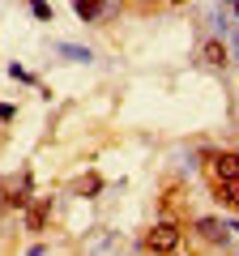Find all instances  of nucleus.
<instances>
[{
  "mask_svg": "<svg viewBox=\"0 0 239 256\" xmlns=\"http://www.w3.org/2000/svg\"><path fill=\"white\" fill-rule=\"evenodd\" d=\"M205 171H210V180H235L239 175V154H210Z\"/></svg>",
  "mask_w": 239,
  "mask_h": 256,
  "instance_id": "f03ea898",
  "label": "nucleus"
},
{
  "mask_svg": "<svg viewBox=\"0 0 239 256\" xmlns=\"http://www.w3.org/2000/svg\"><path fill=\"white\" fill-rule=\"evenodd\" d=\"M47 214H52V201H38L34 210H30V218H26V222H30V230H43V222H47Z\"/></svg>",
  "mask_w": 239,
  "mask_h": 256,
  "instance_id": "423d86ee",
  "label": "nucleus"
},
{
  "mask_svg": "<svg viewBox=\"0 0 239 256\" xmlns=\"http://www.w3.org/2000/svg\"><path fill=\"white\" fill-rule=\"evenodd\" d=\"M235 13H239V0H235Z\"/></svg>",
  "mask_w": 239,
  "mask_h": 256,
  "instance_id": "9d476101",
  "label": "nucleus"
},
{
  "mask_svg": "<svg viewBox=\"0 0 239 256\" xmlns=\"http://www.w3.org/2000/svg\"><path fill=\"white\" fill-rule=\"evenodd\" d=\"M196 235H201L205 244H226L230 226H226V222H218V218H201V222H196Z\"/></svg>",
  "mask_w": 239,
  "mask_h": 256,
  "instance_id": "7ed1b4c3",
  "label": "nucleus"
},
{
  "mask_svg": "<svg viewBox=\"0 0 239 256\" xmlns=\"http://www.w3.org/2000/svg\"><path fill=\"white\" fill-rule=\"evenodd\" d=\"M34 18H38V22H47V18H52V9H47L43 0H34Z\"/></svg>",
  "mask_w": 239,
  "mask_h": 256,
  "instance_id": "1a4fd4ad",
  "label": "nucleus"
},
{
  "mask_svg": "<svg viewBox=\"0 0 239 256\" xmlns=\"http://www.w3.org/2000/svg\"><path fill=\"white\" fill-rule=\"evenodd\" d=\"M73 9H77V18H82V22H94L102 9H107V0H73Z\"/></svg>",
  "mask_w": 239,
  "mask_h": 256,
  "instance_id": "39448f33",
  "label": "nucleus"
},
{
  "mask_svg": "<svg viewBox=\"0 0 239 256\" xmlns=\"http://www.w3.org/2000/svg\"><path fill=\"white\" fill-rule=\"evenodd\" d=\"M56 52L64 56V60H77V64L90 60V52H86V47H73V43H56Z\"/></svg>",
  "mask_w": 239,
  "mask_h": 256,
  "instance_id": "0eeeda50",
  "label": "nucleus"
},
{
  "mask_svg": "<svg viewBox=\"0 0 239 256\" xmlns=\"http://www.w3.org/2000/svg\"><path fill=\"white\" fill-rule=\"evenodd\" d=\"M205 64H214V68H218V64H226V52H222V43H218V38H214V43H205Z\"/></svg>",
  "mask_w": 239,
  "mask_h": 256,
  "instance_id": "6e6552de",
  "label": "nucleus"
},
{
  "mask_svg": "<svg viewBox=\"0 0 239 256\" xmlns=\"http://www.w3.org/2000/svg\"><path fill=\"white\" fill-rule=\"evenodd\" d=\"M175 244H180V226H175V222H158V226L146 235L141 248H146V252H171Z\"/></svg>",
  "mask_w": 239,
  "mask_h": 256,
  "instance_id": "f257e3e1",
  "label": "nucleus"
},
{
  "mask_svg": "<svg viewBox=\"0 0 239 256\" xmlns=\"http://www.w3.org/2000/svg\"><path fill=\"white\" fill-rule=\"evenodd\" d=\"M235 43H239V34H235Z\"/></svg>",
  "mask_w": 239,
  "mask_h": 256,
  "instance_id": "9b49d317",
  "label": "nucleus"
},
{
  "mask_svg": "<svg viewBox=\"0 0 239 256\" xmlns=\"http://www.w3.org/2000/svg\"><path fill=\"white\" fill-rule=\"evenodd\" d=\"M210 184H214V192H218V201H226V205L239 210V175L235 180H210Z\"/></svg>",
  "mask_w": 239,
  "mask_h": 256,
  "instance_id": "20e7f679",
  "label": "nucleus"
}]
</instances>
